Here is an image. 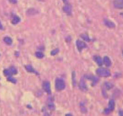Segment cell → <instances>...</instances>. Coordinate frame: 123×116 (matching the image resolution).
I'll return each instance as SVG.
<instances>
[{
  "label": "cell",
  "mask_w": 123,
  "mask_h": 116,
  "mask_svg": "<svg viewBox=\"0 0 123 116\" xmlns=\"http://www.w3.org/2000/svg\"><path fill=\"white\" fill-rule=\"evenodd\" d=\"M65 82L62 79L57 78L55 81V87L56 89L58 91H61L65 88Z\"/></svg>",
  "instance_id": "6da1fadb"
},
{
  "label": "cell",
  "mask_w": 123,
  "mask_h": 116,
  "mask_svg": "<svg viewBox=\"0 0 123 116\" xmlns=\"http://www.w3.org/2000/svg\"><path fill=\"white\" fill-rule=\"evenodd\" d=\"M96 73L100 77H107L111 74L110 71L105 68H98L96 70Z\"/></svg>",
  "instance_id": "7a4b0ae2"
},
{
  "label": "cell",
  "mask_w": 123,
  "mask_h": 116,
  "mask_svg": "<svg viewBox=\"0 0 123 116\" xmlns=\"http://www.w3.org/2000/svg\"><path fill=\"white\" fill-rule=\"evenodd\" d=\"M115 103L113 100H110L109 103H108V108L105 109L104 110V113L105 114H108L110 112L113 111L115 109Z\"/></svg>",
  "instance_id": "3957f363"
},
{
  "label": "cell",
  "mask_w": 123,
  "mask_h": 116,
  "mask_svg": "<svg viewBox=\"0 0 123 116\" xmlns=\"http://www.w3.org/2000/svg\"><path fill=\"white\" fill-rule=\"evenodd\" d=\"M42 87L45 92L48 94H51V88H50V82L48 81H45L43 82Z\"/></svg>",
  "instance_id": "277c9868"
},
{
  "label": "cell",
  "mask_w": 123,
  "mask_h": 116,
  "mask_svg": "<svg viewBox=\"0 0 123 116\" xmlns=\"http://www.w3.org/2000/svg\"><path fill=\"white\" fill-rule=\"evenodd\" d=\"M79 88L83 92H86L88 90V87L86 84L85 80L83 78H82L80 81L79 83Z\"/></svg>",
  "instance_id": "5b68a950"
},
{
  "label": "cell",
  "mask_w": 123,
  "mask_h": 116,
  "mask_svg": "<svg viewBox=\"0 0 123 116\" xmlns=\"http://www.w3.org/2000/svg\"><path fill=\"white\" fill-rule=\"evenodd\" d=\"M113 4L117 9H123V0H114Z\"/></svg>",
  "instance_id": "8992f818"
},
{
  "label": "cell",
  "mask_w": 123,
  "mask_h": 116,
  "mask_svg": "<svg viewBox=\"0 0 123 116\" xmlns=\"http://www.w3.org/2000/svg\"><path fill=\"white\" fill-rule=\"evenodd\" d=\"M76 44L77 46V48H78V49L79 50H82L83 49H84V48H85V47H86V44L84 42L79 41V40L77 41Z\"/></svg>",
  "instance_id": "52a82bcc"
},
{
  "label": "cell",
  "mask_w": 123,
  "mask_h": 116,
  "mask_svg": "<svg viewBox=\"0 0 123 116\" xmlns=\"http://www.w3.org/2000/svg\"><path fill=\"white\" fill-rule=\"evenodd\" d=\"M62 9H63V11H64V12L66 13L68 15H70L71 14V12H72V7H71L70 5H65L63 7V8H62Z\"/></svg>",
  "instance_id": "ba28073f"
},
{
  "label": "cell",
  "mask_w": 123,
  "mask_h": 116,
  "mask_svg": "<svg viewBox=\"0 0 123 116\" xmlns=\"http://www.w3.org/2000/svg\"><path fill=\"white\" fill-rule=\"evenodd\" d=\"M104 23H105V25L107 26L108 27H109V28H115V24H114L113 22H112L111 21L109 20L108 19H105Z\"/></svg>",
  "instance_id": "9c48e42d"
},
{
  "label": "cell",
  "mask_w": 123,
  "mask_h": 116,
  "mask_svg": "<svg viewBox=\"0 0 123 116\" xmlns=\"http://www.w3.org/2000/svg\"><path fill=\"white\" fill-rule=\"evenodd\" d=\"M94 61L97 63L98 65H99V66H102V60L100 56H94Z\"/></svg>",
  "instance_id": "30bf717a"
},
{
  "label": "cell",
  "mask_w": 123,
  "mask_h": 116,
  "mask_svg": "<svg viewBox=\"0 0 123 116\" xmlns=\"http://www.w3.org/2000/svg\"><path fill=\"white\" fill-rule=\"evenodd\" d=\"M104 63L107 66H110L111 64V62L110 58L108 56H105L104 58Z\"/></svg>",
  "instance_id": "8fae6325"
},
{
  "label": "cell",
  "mask_w": 123,
  "mask_h": 116,
  "mask_svg": "<svg viewBox=\"0 0 123 116\" xmlns=\"http://www.w3.org/2000/svg\"><path fill=\"white\" fill-rule=\"evenodd\" d=\"M4 41L5 43H6L8 45H11L12 43V39H11L10 37H8V36L5 37V38H4Z\"/></svg>",
  "instance_id": "7c38bea8"
},
{
  "label": "cell",
  "mask_w": 123,
  "mask_h": 116,
  "mask_svg": "<svg viewBox=\"0 0 123 116\" xmlns=\"http://www.w3.org/2000/svg\"><path fill=\"white\" fill-rule=\"evenodd\" d=\"M20 21V19L19 17H17V16H15L14 18H13L12 20V24H14V25H16L18 23H19Z\"/></svg>",
  "instance_id": "4fadbf2b"
},
{
  "label": "cell",
  "mask_w": 123,
  "mask_h": 116,
  "mask_svg": "<svg viewBox=\"0 0 123 116\" xmlns=\"http://www.w3.org/2000/svg\"><path fill=\"white\" fill-rule=\"evenodd\" d=\"M25 68L27 69V71L28 72H34V70L33 69V66L30 65V64H28V65H27V66H25Z\"/></svg>",
  "instance_id": "5bb4252c"
},
{
  "label": "cell",
  "mask_w": 123,
  "mask_h": 116,
  "mask_svg": "<svg viewBox=\"0 0 123 116\" xmlns=\"http://www.w3.org/2000/svg\"><path fill=\"white\" fill-rule=\"evenodd\" d=\"M105 87V89L107 88V90H110V88H111L113 87V85L112 84L109 83V82H106V83H105L104 84Z\"/></svg>",
  "instance_id": "9a60e30c"
},
{
  "label": "cell",
  "mask_w": 123,
  "mask_h": 116,
  "mask_svg": "<svg viewBox=\"0 0 123 116\" xmlns=\"http://www.w3.org/2000/svg\"><path fill=\"white\" fill-rule=\"evenodd\" d=\"M36 13H37V11L34 9H28V11H27V14H28V15H34Z\"/></svg>",
  "instance_id": "2e32d148"
},
{
  "label": "cell",
  "mask_w": 123,
  "mask_h": 116,
  "mask_svg": "<svg viewBox=\"0 0 123 116\" xmlns=\"http://www.w3.org/2000/svg\"><path fill=\"white\" fill-rule=\"evenodd\" d=\"M81 38H82L83 39H84L85 41H87V42H89V41H90V39H89V36H88L87 35H86V34H83V35H81Z\"/></svg>",
  "instance_id": "e0dca14e"
},
{
  "label": "cell",
  "mask_w": 123,
  "mask_h": 116,
  "mask_svg": "<svg viewBox=\"0 0 123 116\" xmlns=\"http://www.w3.org/2000/svg\"><path fill=\"white\" fill-rule=\"evenodd\" d=\"M48 108H49V109L53 111V110H55V104H54V103L52 102L49 103L48 104Z\"/></svg>",
  "instance_id": "ac0fdd59"
},
{
  "label": "cell",
  "mask_w": 123,
  "mask_h": 116,
  "mask_svg": "<svg viewBox=\"0 0 123 116\" xmlns=\"http://www.w3.org/2000/svg\"><path fill=\"white\" fill-rule=\"evenodd\" d=\"M10 70V71H11V74H16L17 73V70L15 68L13 67V66H12V67H11L9 69Z\"/></svg>",
  "instance_id": "d6986e66"
},
{
  "label": "cell",
  "mask_w": 123,
  "mask_h": 116,
  "mask_svg": "<svg viewBox=\"0 0 123 116\" xmlns=\"http://www.w3.org/2000/svg\"><path fill=\"white\" fill-rule=\"evenodd\" d=\"M4 75L6 76H7V77H10V76L12 75L11 71H10V70L9 69H5V70L4 71Z\"/></svg>",
  "instance_id": "ffe728a7"
},
{
  "label": "cell",
  "mask_w": 123,
  "mask_h": 116,
  "mask_svg": "<svg viewBox=\"0 0 123 116\" xmlns=\"http://www.w3.org/2000/svg\"><path fill=\"white\" fill-rule=\"evenodd\" d=\"M36 56L39 58H42L44 57V54L42 53V52H38L36 53Z\"/></svg>",
  "instance_id": "44dd1931"
},
{
  "label": "cell",
  "mask_w": 123,
  "mask_h": 116,
  "mask_svg": "<svg viewBox=\"0 0 123 116\" xmlns=\"http://www.w3.org/2000/svg\"><path fill=\"white\" fill-rule=\"evenodd\" d=\"M8 80H9V81L11 82H12V83H14V84L16 83V82H17L15 79L12 78V77H11V76H10V77H8Z\"/></svg>",
  "instance_id": "7402d4cb"
},
{
  "label": "cell",
  "mask_w": 123,
  "mask_h": 116,
  "mask_svg": "<svg viewBox=\"0 0 123 116\" xmlns=\"http://www.w3.org/2000/svg\"><path fill=\"white\" fill-rule=\"evenodd\" d=\"M59 52V49H54L53 50H52L51 52V54L52 55H55L56 54H57V53Z\"/></svg>",
  "instance_id": "603a6c76"
},
{
  "label": "cell",
  "mask_w": 123,
  "mask_h": 116,
  "mask_svg": "<svg viewBox=\"0 0 123 116\" xmlns=\"http://www.w3.org/2000/svg\"><path fill=\"white\" fill-rule=\"evenodd\" d=\"M72 79H73V85H75V72H73V74H72Z\"/></svg>",
  "instance_id": "cb8c5ba5"
},
{
  "label": "cell",
  "mask_w": 123,
  "mask_h": 116,
  "mask_svg": "<svg viewBox=\"0 0 123 116\" xmlns=\"http://www.w3.org/2000/svg\"><path fill=\"white\" fill-rule=\"evenodd\" d=\"M9 1L12 4H16L17 3V0H9Z\"/></svg>",
  "instance_id": "d4e9b609"
},
{
  "label": "cell",
  "mask_w": 123,
  "mask_h": 116,
  "mask_svg": "<svg viewBox=\"0 0 123 116\" xmlns=\"http://www.w3.org/2000/svg\"><path fill=\"white\" fill-rule=\"evenodd\" d=\"M81 111L83 112H86L87 111V110H86V109H85V108H81Z\"/></svg>",
  "instance_id": "484cf974"
},
{
  "label": "cell",
  "mask_w": 123,
  "mask_h": 116,
  "mask_svg": "<svg viewBox=\"0 0 123 116\" xmlns=\"http://www.w3.org/2000/svg\"><path fill=\"white\" fill-rule=\"evenodd\" d=\"M119 116H123V111H120L119 112Z\"/></svg>",
  "instance_id": "4316f807"
},
{
  "label": "cell",
  "mask_w": 123,
  "mask_h": 116,
  "mask_svg": "<svg viewBox=\"0 0 123 116\" xmlns=\"http://www.w3.org/2000/svg\"><path fill=\"white\" fill-rule=\"evenodd\" d=\"M0 29H1V30H2V29H3V25H2L1 22H0Z\"/></svg>",
  "instance_id": "83f0119b"
},
{
  "label": "cell",
  "mask_w": 123,
  "mask_h": 116,
  "mask_svg": "<svg viewBox=\"0 0 123 116\" xmlns=\"http://www.w3.org/2000/svg\"><path fill=\"white\" fill-rule=\"evenodd\" d=\"M44 116H50V115L48 113H45V114H44Z\"/></svg>",
  "instance_id": "f1b7e54d"
},
{
  "label": "cell",
  "mask_w": 123,
  "mask_h": 116,
  "mask_svg": "<svg viewBox=\"0 0 123 116\" xmlns=\"http://www.w3.org/2000/svg\"><path fill=\"white\" fill-rule=\"evenodd\" d=\"M62 1L64 2V3H67L68 1V0H62Z\"/></svg>",
  "instance_id": "f546056e"
},
{
  "label": "cell",
  "mask_w": 123,
  "mask_h": 116,
  "mask_svg": "<svg viewBox=\"0 0 123 116\" xmlns=\"http://www.w3.org/2000/svg\"><path fill=\"white\" fill-rule=\"evenodd\" d=\"M65 116H72V115L70 114H68L65 115Z\"/></svg>",
  "instance_id": "4dcf8cb0"
},
{
  "label": "cell",
  "mask_w": 123,
  "mask_h": 116,
  "mask_svg": "<svg viewBox=\"0 0 123 116\" xmlns=\"http://www.w3.org/2000/svg\"><path fill=\"white\" fill-rule=\"evenodd\" d=\"M121 15H122V16H123V14H121Z\"/></svg>",
  "instance_id": "1f68e13d"
},
{
  "label": "cell",
  "mask_w": 123,
  "mask_h": 116,
  "mask_svg": "<svg viewBox=\"0 0 123 116\" xmlns=\"http://www.w3.org/2000/svg\"></svg>",
  "instance_id": "d6a6232c"
}]
</instances>
